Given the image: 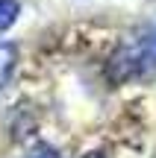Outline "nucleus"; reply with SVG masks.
Here are the masks:
<instances>
[{
	"mask_svg": "<svg viewBox=\"0 0 156 158\" xmlns=\"http://www.w3.org/2000/svg\"><path fill=\"white\" fill-rule=\"evenodd\" d=\"M153 64L156 62H153V53H150V41L139 38V41H130V44L118 47L112 53V59L106 62V76L112 82H130V79L145 76Z\"/></svg>",
	"mask_w": 156,
	"mask_h": 158,
	"instance_id": "1",
	"label": "nucleus"
},
{
	"mask_svg": "<svg viewBox=\"0 0 156 158\" xmlns=\"http://www.w3.org/2000/svg\"><path fill=\"white\" fill-rule=\"evenodd\" d=\"M21 64V50L15 41H0V91H6Z\"/></svg>",
	"mask_w": 156,
	"mask_h": 158,
	"instance_id": "2",
	"label": "nucleus"
},
{
	"mask_svg": "<svg viewBox=\"0 0 156 158\" xmlns=\"http://www.w3.org/2000/svg\"><path fill=\"white\" fill-rule=\"evenodd\" d=\"M24 158H65L62 152H59L56 147H53V143H47V141H41V143H35L33 149H29L27 155Z\"/></svg>",
	"mask_w": 156,
	"mask_h": 158,
	"instance_id": "4",
	"label": "nucleus"
},
{
	"mask_svg": "<svg viewBox=\"0 0 156 158\" xmlns=\"http://www.w3.org/2000/svg\"><path fill=\"white\" fill-rule=\"evenodd\" d=\"M80 158H103L100 152H86V155H80Z\"/></svg>",
	"mask_w": 156,
	"mask_h": 158,
	"instance_id": "5",
	"label": "nucleus"
},
{
	"mask_svg": "<svg viewBox=\"0 0 156 158\" xmlns=\"http://www.w3.org/2000/svg\"><path fill=\"white\" fill-rule=\"evenodd\" d=\"M21 18V3L18 0H0V32L12 29Z\"/></svg>",
	"mask_w": 156,
	"mask_h": 158,
	"instance_id": "3",
	"label": "nucleus"
}]
</instances>
